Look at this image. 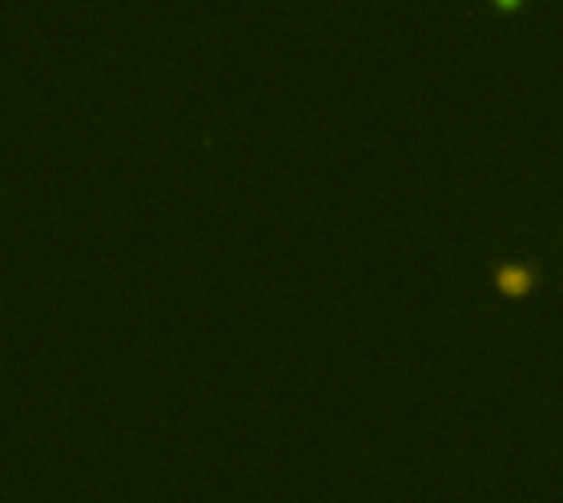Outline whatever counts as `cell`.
I'll use <instances>...</instances> for the list:
<instances>
[{"mask_svg": "<svg viewBox=\"0 0 563 503\" xmlns=\"http://www.w3.org/2000/svg\"><path fill=\"white\" fill-rule=\"evenodd\" d=\"M530 283H534V277H530L527 270H520V267L501 270V277H498L501 293H508V297H524L527 289H530Z\"/></svg>", "mask_w": 563, "mask_h": 503, "instance_id": "obj_1", "label": "cell"}, {"mask_svg": "<svg viewBox=\"0 0 563 503\" xmlns=\"http://www.w3.org/2000/svg\"><path fill=\"white\" fill-rule=\"evenodd\" d=\"M494 4H498V7H504V10H511V7H518L520 0H494Z\"/></svg>", "mask_w": 563, "mask_h": 503, "instance_id": "obj_2", "label": "cell"}]
</instances>
